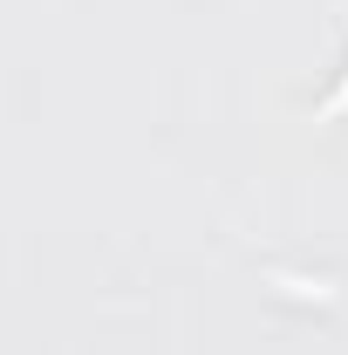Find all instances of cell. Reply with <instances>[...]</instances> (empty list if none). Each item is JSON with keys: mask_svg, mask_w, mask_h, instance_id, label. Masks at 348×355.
<instances>
[{"mask_svg": "<svg viewBox=\"0 0 348 355\" xmlns=\"http://www.w3.org/2000/svg\"><path fill=\"white\" fill-rule=\"evenodd\" d=\"M342 96H348V83H342Z\"/></svg>", "mask_w": 348, "mask_h": 355, "instance_id": "1", "label": "cell"}]
</instances>
